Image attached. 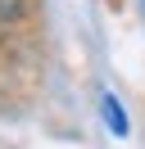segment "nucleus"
Masks as SVG:
<instances>
[{
    "label": "nucleus",
    "mask_w": 145,
    "mask_h": 149,
    "mask_svg": "<svg viewBox=\"0 0 145 149\" xmlns=\"http://www.w3.org/2000/svg\"><path fill=\"white\" fill-rule=\"evenodd\" d=\"M100 118H104L109 136H118V140L132 131V122H127V113H122V104H118V95H109V91L100 95Z\"/></svg>",
    "instance_id": "obj_1"
}]
</instances>
